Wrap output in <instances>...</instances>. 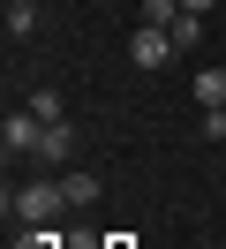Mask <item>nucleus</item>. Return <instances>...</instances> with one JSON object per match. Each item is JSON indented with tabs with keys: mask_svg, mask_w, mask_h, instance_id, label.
I'll return each instance as SVG.
<instances>
[{
	"mask_svg": "<svg viewBox=\"0 0 226 249\" xmlns=\"http://www.w3.org/2000/svg\"><path fill=\"white\" fill-rule=\"evenodd\" d=\"M68 151H75L68 121H45V136H38V159H45V166H68Z\"/></svg>",
	"mask_w": 226,
	"mask_h": 249,
	"instance_id": "obj_5",
	"label": "nucleus"
},
{
	"mask_svg": "<svg viewBox=\"0 0 226 249\" xmlns=\"http://www.w3.org/2000/svg\"><path fill=\"white\" fill-rule=\"evenodd\" d=\"M196 136H204V143H226V106H196Z\"/></svg>",
	"mask_w": 226,
	"mask_h": 249,
	"instance_id": "obj_11",
	"label": "nucleus"
},
{
	"mask_svg": "<svg viewBox=\"0 0 226 249\" xmlns=\"http://www.w3.org/2000/svg\"><path fill=\"white\" fill-rule=\"evenodd\" d=\"M166 38H174V53H204V16H189V8H181V23H174Z\"/></svg>",
	"mask_w": 226,
	"mask_h": 249,
	"instance_id": "obj_7",
	"label": "nucleus"
},
{
	"mask_svg": "<svg viewBox=\"0 0 226 249\" xmlns=\"http://www.w3.org/2000/svg\"><path fill=\"white\" fill-rule=\"evenodd\" d=\"M38 136H45V121L30 106H15L8 121H0V151H8V159H38Z\"/></svg>",
	"mask_w": 226,
	"mask_h": 249,
	"instance_id": "obj_2",
	"label": "nucleus"
},
{
	"mask_svg": "<svg viewBox=\"0 0 226 249\" xmlns=\"http://www.w3.org/2000/svg\"><path fill=\"white\" fill-rule=\"evenodd\" d=\"M30 113H38V121H68V106H60L53 83H38V91H30Z\"/></svg>",
	"mask_w": 226,
	"mask_h": 249,
	"instance_id": "obj_10",
	"label": "nucleus"
},
{
	"mask_svg": "<svg viewBox=\"0 0 226 249\" xmlns=\"http://www.w3.org/2000/svg\"><path fill=\"white\" fill-rule=\"evenodd\" d=\"M98 249H136V242H128V234H98Z\"/></svg>",
	"mask_w": 226,
	"mask_h": 249,
	"instance_id": "obj_13",
	"label": "nucleus"
},
{
	"mask_svg": "<svg viewBox=\"0 0 226 249\" xmlns=\"http://www.w3.org/2000/svg\"><path fill=\"white\" fill-rule=\"evenodd\" d=\"M136 23H143V31H174V23H181V0H136Z\"/></svg>",
	"mask_w": 226,
	"mask_h": 249,
	"instance_id": "obj_6",
	"label": "nucleus"
},
{
	"mask_svg": "<svg viewBox=\"0 0 226 249\" xmlns=\"http://www.w3.org/2000/svg\"><path fill=\"white\" fill-rule=\"evenodd\" d=\"M38 31V0H8V38H30Z\"/></svg>",
	"mask_w": 226,
	"mask_h": 249,
	"instance_id": "obj_9",
	"label": "nucleus"
},
{
	"mask_svg": "<svg viewBox=\"0 0 226 249\" xmlns=\"http://www.w3.org/2000/svg\"><path fill=\"white\" fill-rule=\"evenodd\" d=\"M196 106H226V68H196Z\"/></svg>",
	"mask_w": 226,
	"mask_h": 249,
	"instance_id": "obj_8",
	"label": "nucleus"
},
{
	"mask_svg": "<svg viewBox=\"0 0 226 249\" xmlns=\"http://www.w3.org/2000/svg\"><path fill=\"white\" fill-rule=\"evenodd\" d=\"M181 8H189V16H211V0H181Z\"/></svg>",
	"mask_w": 226,
	"mask_h": 249,
	"instance_id": "obj_14",
	"label": "nucleus"
},
{
	"mask_svg": "<svg viewBox=\"0 0 226 249\" xmlns=\"http://www.w3.org/2000/svg\"><path fill=\"white\" fill-rule=\"evenodd\" d=\"M128 61H136V68H166V61H174V38H166V31H143V23H136V38H128Z\"/></svg>",
	"mask_w": 226,
	"mask_h": 249,
	"instance_id": "obj_3",
	"label": "nucleus"
},
{
	"mask_svg": "<svg viewBox=\"0 0 226 249\" xmlns=\"http://www.w3.org/2000/svg\"><path fill=\"white\" fill-rule=\"evenodd\" d=\"M60 242H68L60 227H23V242H15V249H60Z\"/></svg>",
	"mask_w": 226,
	"mask_h": 249,
	"instance_id": "obj_12",
	"label": "nucleus"
},
{
	"mask_svg": "<svg viewBox=\"0 0 226 249\" xmlns=\"http://www.w3.org/2000/svg\"><path fill=\"white\" fill-rule=\"evenodd\" d=\"M60 189H68V212H90V204H98V174H83V166H75V174H60Z\"/></svg>",
	"mask_w": 226,
	"mask_h": 249,
	"instance_id": "obj_4",
	"label": "nucleus"
},
{
	"mask_svg": "<svg viewBox=\"0 0 226 249\" xmlns=\"http://www.w3.org/2000/svg\"><path fill=\"white\" fill-rule=\"evenodd\" d=\"M60 212H68V189H60V181H23V189H8V219H23V227H53Z\"/></svg>",
	"mask_w": 226,
	"mask_h": 249,
	"instance_id": "obj_1",
	"label": "nucleus"
}]
</instances>
